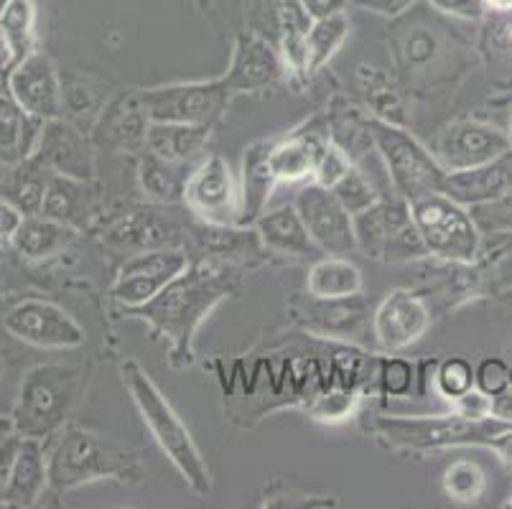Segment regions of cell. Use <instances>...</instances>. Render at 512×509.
<instances>
[{
  "instance_id": "cell-1",
  "label": "cell",
  "mask_w": 512,
  "mask_h": 509,
  "mask_svg": "<svg viewBox=\"0 0 512 509\" xmlns=\"http://www.w3.org/2000/svg\"><path fill=\"white\" fill-rule=\"evenodd\" d=\"M240 293V270L235 263L214 255L192 260L164 291L141 308H130L128 316L151 326L156 336L169 344V359L176 370L194 364V339L214 308L225 298Z\"/></svg>"
},
{
  "instance_id": "cell-2",
  "label": "cell",
  "mask_w": 512,
  "mask_h": 509,
  "mask_svg": "<svg viewBox=\"0 0 512 509\" xmlns=\"http://www.w3.org/2000/svg\"><path fill=\"white\" fill-rule=\"evenodd\" d=\"M115 479L141 484L146 479L143 454L136 446L113 436L67 426L49 448V489L54 494L72 492L85 484Z\"/></svg>"
},
{
  "instance_id": "cell-3",
  "label": "cell",
  "mask_w": 512,
  "mask_h": 509,
  "mask_svg": "<svg viewBox=\"0 0 512 509\" xmlns=\"http://www.w3.org/2000/svg\"><path fill=\"white\" fill-rule=\"evenodd\" d=\"M120 377H123L125 390L141 413L148 433L164 451L166 459L174 464V469L179 471V476L189 484L194 494L209 497L212 494V471H209L192 431L186 428L184 418L176 413L169 398L158 390L156 382L136 359H125L120 364Z\"/></svg>"
},
{
  "instance_id": "cell-4",
  "label": "cell",
  "mask_w": 512,
  "mask_h": 509,
  "mask_svg": "<svg viewBox=\"0 0 512 509\" xmlns=\"http://www.w3.org/2000/svg\"><path fill=\"white\" fill-rule=\"evenodd\" d=\"M85 392V375L74 364H36L18 385L11 420L23 438L49 441L67 428Z\"/></svg>"
},
{
  "instance_id": "cell-5",
  "label": "cell",
  "mask_w": 512,
  "mask_h": 509,
  "mask_svg": "<svg viewBox=\"0 0 512 509\" xmlns=\"http://www.w3.org/2000/svg\"><path fill=\"white\" fill-rule=\"evenodd\" d=\"M512 423L495 418H464L459 413L451 415H390V418L372 420V433L393 451H444L459 446L490 448L492 441Z\"/></svg>"
},
{
  "instance_id": "cell-6",
  "label": "cell",
  "mask_w": 512,
  "mask_h": 509,
  "mask_svg": "<svg viewBox=\"0 0 512 509\" xmlns=\"http://www.w3.org/2000/svg\"><path fill=\"white\" fill-rule=\"evenodd\" d=\"M367 130H370L372 146L383 161L385 174H388L395 194L403 196L406 202H416L421 196L444 191L449 171L441 166L434 151H428L416 135L380 118L367 120Z\"/></svg>"
},
{
  "instance_id": "cell-7",
  "label": "cell",
  "mask_w": 512,
  "mask_h": 509,
  "mask_svg": "<svg viewBox=\"0 0 512 509\" xmlns=\"http://www.w3.org/2000/svg\"><path fill=\"white\" fill-rule=\"evenodd\" d=\"M411 217L428 255L459 265H472L482 255V232L472 212L444 191L411 202Z\"/></svg>"
},
{
  "instance_id": "cell-8",
  "label": "cell",
  "mask_w": 512,
  "mask_h": 509,
  "mask_svg": "<svg viewBox=\"0 0 512 509\" xmlns=\"http://www.w3.org/2000/svg\"><path fill=\"white\" fill-rule=\"evenodd\" d=\"M181 202L202 224L212 227H242L245 209H242L240 176L232 171L230 161L217 153L199 161L186 176Z\"/></svg>"
},
{
  "instance_id": "cell-9",
  "label": "cell",
  "mask_w": 512,
  "mask_h": 509,
  "mask_svg": "<svg viewBox=\"0 0 512 509\" xmlns=\"http://www.w3.org/2000/svg\"><path fill=\"white\" fill-rule=\"evenodd\" d=\"M232 92L222 77L202 82H174L141 90L143 107L151 123L212 125L222 120L232 100Z\"/></svg>"
},
{
  "instance_id": "cell-10",
  "label": "cell",
  "mask_w": 512,
  "mask_h": 509,
  "mask_svg": "<svg viewBox=\"0 0 512 509\" xmlns=\"http://www.w3.org/2000/svg\"><path fill=\"white\" fill-rule=\"evenodd\" d=\"M192 258L184 250L176 247H153L130 255L118 270V278L113 283V298L130 311L141 308L169 286L176 275L189 268Z\"/></svg>"
},
{
  "instance_id": "cell-11",
  "label": "cell",
  "mask_w": 512,
  "mask_h": 509,
  "mask_svg": "<svg viewBox=\"0 0 512 509\" xmlns=\"http://www.w3.org/2000/svg\"><path fill=\"white\" fill-rule=\"evenodd\" d=\"M3 329L23 344L39 349H77L85 344V329L69 311L44 298H26L3 316Z\"/></svg>"
},
{
  "instance_id": "cell-12",
  "label": "cell",
  "mask_w": 512,
  "mask_h": 509,
  "mask_svg": "<svg viewBox=\"0 0 512 509\" xmlns=\"http://www.w3.org/2000/svg\"><path fill=\"white\" fill-rule=\"evenodd\" d=\"M296 209L304 219L311 240L324 255H352L357 252L355 217L342 207L332 189L319 184H306L296 194Z\"/></svg>"
},
{
  "instance_id": "cell-13",
  "label": "cell",
  "mask_w": 512,
  "mask_h": 509,
  "mask_svg": "<svg viewBox=\"0 0 512 509\" xmlns=\"http://www.w3.org/2000/svg\"><path fill=\"white\" fill-rule=\"evenodd\" d=\"M512 151L510 135L479 120H459L446 125L434 143V156L446 171H467Z\"/></svg>"
},
{
  "instance_id": "cell-14",
  "label": "cell",
  "mask_w": 512,
  "mask_h": 509,
  "mask_svg": "<svg viewBox=\"0 0 512 509\" xmlns=\"http://www.w3.org/2000/svg\"><path fill=\"white\" fill-rule=\"evenodd\" d=\"M286 74L281 51L273 49L271 41L258 34H237L232 46L230 64L222 74V82L232 95H255L273 90Z\"/></svg>"
},
{
  "instance_id": "cell-15",
  "label": "cell",
  "mask_w": 512,
  "mask_h": 509,
  "mask_svg": "<svg viewBox=\"0 0 512 509\" xmlns=\"http://www.w3.org/2000/svg\"><path fill=\"white\" fill-rule=\"evenodd\" d=\"M148 118L141 90L120 92L102 107L100 118L92 125L90 138L95 148L107 153H143L148 138Z\"/></svg>"
},
{
  "instance_id": "cell-16",
  "label": "cell",
  "mask_w": 512,
  "mask_h": 509,
  "mask_svg": "<svg viewBox=\"0 0 512 509\" xmlns=\"http://www.w3.org/2000/svg\"><path fill=\"white\" fill-rule=\"evenodd\" d=\"M8 95L41 120L62 118V74L44 51H31L8 74Z\"/></svg>"
},
{
  "instance_id": "cell-17",
  "label": "cell",
  "mask_w": 512,
  "mask_h": 509,
  "mask_svg": "<svg viewBox=\"0 0 512 509\" xmlns=\"http://www.w3.org/2000/svg\"><path fill=\"white\" fill-rule=\"evenodd\" d=\"M431 326V314L423 298L406 288H395L372 314V336L383 352H403L416 344Z\"/></svg>"
},
{
  "instance_id": "cell-18",
  "label": "cell",
  "mask_w": 512,
  "mask_h": 509,
  "mask_svg": "<svg viewBox=\"0 0 512 509\" xmlns=\"http://www.w3.org/2000/svg\"><path fill=\"white\" fill-rule=\"evenodd\" d=\"M34 156L51 174L95 179V143L90 135H85V130H79L64 118L46 120Z\"/></svg>"
},
{
  "instance_id": "cell-19",
  "label": "cell",
  "mask_w": 512,
  "mask_h": 509,
  "mask_svg": "<svg viewBox=\"0 0 512 509\" xmlns=\"http://www.w3.org/2000/svg\"><path fill=\"white\" fill-rule=\"evenodd\" d=\"M102 209V189L95 179L51 174L41 214L82 232L97 222Z\"/></svg>"
},
{
  "instance_id": "cell-20",
  "label": "cell",
  "mask_w": 512,
  "mask_h": 509,
  "mask_svg": "<svg viewBox=\"0 0 512 509\" xmlns=\"http://www.w3.org/2000/svg\"><path fill=\"white\" fill-rule=\"evenodd\" d=\"M411 222V202H406L395 191L380 196L370 209L355 214L357 250H362L372 260H388L393 242Z\"/></svg>"
},
{
  "instance_id": "cell-21",
  "label": "cell",
  "mask_w": 512,
  "mask_h": 509,
  "mask_svg": "<svg viewBox=\"0 0 512 509\" xmlns=\"http://www.w3.org/2000/svg\"><path fill=\"white\" fill-rule=\"evenodd\" d=\"M327 140L329 133L324 128H316V123L273 138L268 161H271V171L278 184H299V181L314 179L316 161H319L321 148L327 146Z\"/></svg>"
},
{
  "instance_id": "cell-22",
  "label": "cell",
  "mask_w": 512,
  "mask_h": 509,
  "mask_svg": "<svg viewBox=\"0 0 512 509\" xmlns=\"http://www.w3.org/2000/svg\"><path fill=\"white\" fill-rule=\"evenodd\" d=\"M46 492H49V446L36 438H23L6 489L0 494V504L29 509L36 507Z\"/></svg>"
},
{
  "instance_id": "cell-23",
  "label": "cell",
  "mask_w": 512,
  "mask_h": 509,
  "mask_svg": "<svg viewBox=\"0 0 512 509\" xmlns=\"http://www.w3.org/2000/svg\"><path fill=\"white\" fill-rule=\"evenodd\" d=\"M253 230L258 232L260 242L265 250L278 252L293 260H319L324 252L316 247L306 230L304 219H301L296 204H283L278 209H265L253 222Z\"/></svg>"
},
{
  "instance_id": "cell-24",
  "label": "cell",
  "mask_w": 512,
  "mask_h": 509,
  "mask_svg": "<svg viewBox=\"0 0 512 509\" xmlns=\"http://www.w3.org/2000/svg\"><path fill=\"white\" fill-rule=\"evenodd\" d=\"M512 186V151L495 158L490 163H482L467 171H451L446 174L444 194L456 199L464 207L490 202L495 196L505 194Z\"/></svg>"
},
{
  "instance_id": "cell-25",
  "label": "cell",
  "mask_w": 512,
  "mask_h": 509,
  "mask_svg": "<svg viewBox=\"0 0 512 509\" xmlns=\"http://www.w3.org/2000/svg\"><path fill=\"white\" fill-rule=\"evenodd\" d=\"M301 316L306 319L309 329L319 334L339 336V339H355L365 331L367 314L362 293L349 298H316L309 296V303L301 306Z\"/></svg>"
},
{
  "instance_id": "cell-26",
  "label": "cell",
  "mask_w": 512,
  "mask_h": 509,
  "mask_svg": "<svg viewBox=\"0 0 512 509\" xmlns=\"http://www.w3.org/2000/svg\"><path fill=\"white\" fill-rule=\"evenodd\" d=\"M44 123L23 110L11 95H0V163L11 166L34 156Z\"/></svg>"
},
{
  "instance_id": "cell-27",
  "label": "cell",
  "mask_w": 512,
  "mask_h": 509,
  "mask_svg": "<svg viewBox=\"0 0 512 509\" xmlns=\"http://www.w3.org/2000/svg\"><path fill=\"white\" fill-rule=\"evenodd\" d=\"M74 240H77V230L44 214H31V217H23L21 227L11 237V245L21 258L41 263L54 255H62L67 247L74 245Z\"/></svg>"
},
{
  "instance_id": "cell-28",
  "label": "cell",
  "mask_w": 512,
  "mask_h": 509,
  "mask_svg": "<svg viewBox=\"0 0 512 509\" xmlns=\"http://www.w3.org/2000/svg\"><path fill=\"white\" fill-rule=\"evenodd\" d=\"M8 174L0 176V196L11 202L23 217L41 214L44 207V194L49 186L51 171L36 156L23 158V161L11 163Z\"/></svg>"
},
{
  "instance_id": "cell-29",
  "label": "cell",
  "mask_w": 512,
  "mask_h": 509,
  "mask_svg": "<svg viewBox=\"0 0 512 509\" xmlns=\"http://www.w3.org/2000/svg\"><path fill=\"white\" fill-rule=\"evenodd\" d=\"M273 138L258 140L250 148H245V156H242V174H240V186H242V209H245V224H253L260 214L268 209V199L273 194V186L278 184L276 176L271 171V161H268V153H271Z\"/></svg>"
},
{
  "instance_id": "cell-30",
  "label": "cell",
  "mask_w": 512,
  "mask_h": 509,
  "mask_svg": "<svg viewBox=\"0 0 512 509\" xmlns=\"http://www.w3.org/2000/svg\"><path fill=\"white\" fill-rule=\"evenodd\" d=\"M212 125L189 123H151L148 125L146 151L174 163H189L204 151Z\"/></svg>"
},
{
  "instance_id": "cell-31",
  "label": "cell",
  "mask_w": 512,
  "mask_h": 509,
  "mask_svg": "<svg viewBox=\"0 0 512 509\" xmlns=\"http://www.w3.org/2000/svg\"><path fill=\"white\" fill-rule=\"evenodd\" d=\"M306 291L316 298H349L362 293V273L344 255H327L311 263Z\"/></svg>"
},
{
  "instance_id": "cell-32",
  "label": "cell",
  "mask_w": 512,
  "mask_h": 509,
  "mask_svg": "<svg viewBox=\"0 0 512 509\" xmlns=\"http://www.w3.org/2000/svg\"><path fill=\"white\" fill-rule=\"evenodd\" d=\"M184 163L166 161V158L156 156L151 151H143L141 161H138V186H141L143 196L148 202L156 204H174L181 202L184 196Z\"/></svg>"
},
{
  "instance_id": "cell-33",
  "label": "cell",
  "mask_w": 512,
  "mask_h": 509,
  "mask_svg": "<svg viewBox=\"0 0 512 509\" xmlns=\"http://www.w3.org/2000/svg\"><path fill=\"white\" fill-rule=\"evenodd\" d=\"M100 92L102 87L90 77H77V74L62 77V118L90 133L107 102V97L102 100Z\"/></svg>"
},
{
  "instance_id": "cell-34",
  "label": "cell",
  "mask_w": 512,
  "mask_h": 509,
  "mask_svg": "<svg viewBox=\"0 0 512 509\" xmlns=\"http://www.w3.org/2000/svg\"><path fill=\"white\" fill-rule=\"evenodd\" d=\"M34 26L36 11L31 0H6L0 11V39L6 44L11 67L34 51Z\"/></svg>"
},
{
  "instance_id": "cell-35",
  "label": "cell",
  "mask_w": 512,
  "mask_h": 509,
  "mask_svg": "<svg viewBox=\"0 0 512 509\" xmlns=\"http://www.w3.org/2000/svg\"><path fill=\"white\" fill-rule=\"evenodd\" d=\"M352 23L344 13L337 16L311 21L306 28V54H309V74H316L321 67H327L339 49L347 41Z\"/></svg>"
},
{
  "instance_id": "cell-36",
  "label": "cell",
  "mask_w": 512,
  "mask_h": 509,
  "mask_svg": "<svg viewBox=\"0 0 512 509\" xmlns=\"http://www.w3.org/2000/svg\"><path fill=\"white\" fill-rule=\"evenodd\" d=\"M332 194L337 196L339 202H342V207L347 209L352 217L365 212V209H370L380 196H385L383 189L377 186V181L367 174L360 163H352V168H349L347 174L332 186Z\"/></svg>"
},
{
  "instance_id": "cell-37",
  "label": "cell",
  "mask_w": 512,
  "mask_h": 509,
  "mask_svg": "<svg viewBox=\"0 0 512 509\" xmlns=\"http://www.w3.org/2000/svg\"><path fill=\"white\" fill-rule=\"evenodd\" d=\"M441 487H444L446 497L454 502L474 504L482 499L484 489H487V474L477 461H454L444 471Z\"/></svg>"
},
{
  "instance_id": "cell-38",
  "label": "cell",
  "mask_w": 512,
  "mask_h": 509,
  "mask_svg": "<svg viewBox=\"0 0 512 509\" xmlns=\"http://www.w3.org/2000/svg\"><path fill=\"white\" fill-rule=\"evenodd\" d=\"M477 382H474V367L467 357H446L444 362H439V370H436V390H439L441 398L451 400L462 398L469 390H474Z\"/></svg>"
},
{
  "instance_id": "cell-39",
  "label": "cell",
  "mask_w": 512,
  "mask_h": 509,
  "mask_svg": "<svg viewBox=\"0 0 512 509\" xmlns=\"http://www.w3.org/2000/svg\"><path fill=\"white\" fill-rule=\"evenodd\" d=\"M469 212H472L482 235H507V232H512V186L505 194L490 199V202L469 207Z\"/></svg>"
},
{
  "instance_id": "cell-40",
  "label": "cell",
  "mask_w": 512,
  "mask_h": 509,
  "mask_svg": "<svg viewBox=\"0 0 512 509\" xmlns=\"http://www.w3.org/2000/svg\"><path fill=\"white\" fill-rule=\"evenodd\" d=\"M352 156H349L347 151H344L339 143H334L332 138L327 140V146L321 148L319 153V161H316V168H314V184L319 186H327V189H332L334 184H337L339 179H342L344 174H347L349 168H352Z\"/></svg>"
},
{
  "instance_id": "cell-41",
  "label": "cell",
  "mask_w": 512,
  "mask_h": 509,
  "mask_svg": "<svg viewBox=\"0 0 512 509\" xmlns=\"http://www.w3.org/2000/svg\"><path fill=\"white\" fill-rule=\"evenodd\" d=\"M474 382H477V390L495 398V395L510 387V364L500 357L482 359L477 370H474Z\"/></svg>"
},
{
  "instance_id": "cell-42",
  "label": "cell",
  "mask_w": 512,
  "mask_h": 509,
  "mask_svg": "<svg viewBox=\"0 0 512 509\" xmlns=\"http://www.w3.org/2000/svg\"><path fill=\"white\" fill-rule=\"evenodd\" d=\"M383 390L390 398H406L413 390V364L408 359L390 357L383 362Z\"/></svg>"
},
{
  "instance_id": "cell-43",
  "label": "cell",
  "mask_w": 512,
  "mask_h": 509,
  "mask_svg": "<svg viewBox=\"0 0 512 509\" xmlns=\"http://www.w3.org/2000/svg\"><path fill=\"white\" fill-rule=\"evenodd\" d=\"M490 258L492 270H495V280L500 291L512 288V232L507 235H492V250Z\"/></svg>"
},
{
  "instance_id": "cell-44",
  "label": "cell",
  "mask_w": 512,
  "mask_h": 509,
  "mask_svg": "<svg viewBox=\"0 0 512 509\" xmlns=\"http://www.w3.org/2000/svg\"><path fill=\"white\" fill-rule=\"evenodd\" d=\"M352 405H355L352 392H332V395H324V398L316 400L311 415L316 420H342L352 413Z\"/></svg>"
},
{
  "instance_id": "cell-45",
  "label": "cell",
  "mask_w": 512,
  "mask_h": 509,
  "mask_svg": "<svg viewBox=\"0 0 512 509\" xmlns=\"http://www.w3.org/2000/svg\"><path fill=\"white\" fill-rule=\"evenodd\" d=\"M428 6H434L446 16L462 18V21H479L487 13L484 0H428Z\"/></svg>"
},
{
  "instance_id": "cell-46",
  "label": "cell",
  "mask_w": 512,
  "mask_h": 509,
  "mask_svg": "<svg viewBox=\"0 0 512 509\" xmlns=\"http://www.w3.org/2000/svg\"><path fill=\"white\" fill-rule=\"evenodd\" d=\"M451 408H454V413L464 415V418H490L492 398L474 387V390H469L462 398L451 400Z\"/></svg>"
},
{
  "instance_id": "cell-47",
  "label": "cell",
  "mask_w": 512,
  "mask_h": 509,
  "mask_svg": "<svg viewBox=\"0 0 512 509\" xmlns=\"http://www.w3.org/2000/svg\"><path fill=\"white\" fill-rule=\"evenodd\" d=\"M418 0H352V6L362 8L367 13H377V16L395 18L400 13H406L408 8L416 6Z\"/></svg>"
},
{
  "instance_id": "cell-48",
  "label": "cell",
  "mask_w": 512,
  "mask_h": 509,
  "mask_svg": "<svg viewBox=\"0 0 512 509\" xmlns=\"http://www.w3.org/2000/svg\"><path fill=\"white\" fill-rule=\"evenodd\" d=\"M21 441L23 436H18V433H11V436H6L0 441V494H3V489H6L8 484V476H11L13 461H16Z\"/></svg>"
},
{
  "instance_id": "cell-49",
  "label": "cell",
  "mask_w": 512,
  "mask_h": 509,
  "mask_svg": "<svg viewBox=\"0 0 512 509\" xmlns=\"http://www.w3.org/2000/svg\"><path fill=\"white\" fill-rule=\"evenodd\" d=\"M299 3L311 21H319V18H329V16H337V13H344V8H347L352 0H299Z\"/></svg>"
},
{
  "instance_id": "cell-50",
  "label": "cell",
  "mask_w": 512,
  "mask_h": 509,
  "mask_svg": "<svg viewBox=\"0 0 512 509\" xmlns=\"http://www.w3.org/2000/svg\"><path fill=\"white\" fill-rule=\"evenodd\" d=\"M21 222H23V214L18 212L11 202H6V199L0 196V240L11 242V237L16 235Z\"/></svg>"
},
{
  "instance_id": "cell-51",
  "label": "cell",
  "mask_w": 512,
  "mask_h": 509,
  "mask_svg": "<svg viewBox=\"0 0 512 509\" xmlns=\"http://www.w3.org/2000/svg\"><path fill=\"white\" fill-rule=\"evenodd\" d=\"M490 451L502 461V466H505V469L512 471V426L505 428V431H502L500 436L492 441Z\"/></svg>"
},
{
  "instance_id": "cell-52",
  "label": "cell",
  "mask_w": 512,
  "mask_h": 509,
  "mask_svg": "<svg viewBox=\"0 0 512 509\" xmlns=\"http://www.w3.org/2000/svg\"><path fill=\"white\" fill-rule=\"evenodd\" d=\"M492 415L505 420V423H512V387L492 398Z\"/></svg>"
},
{
  "instance_id": "cell-53",
  "label": "cell",
  "mask_w": 512,
  "mask_h": 509,
  "mask_svg": "<svg viewBox=\"0 0 512 509\" xmlns=\"http://www.w3.org/2000/svg\"><path fill=\"white\" fill-rule=\"evenodd\" d=\"M487 11L495 13H512V0H484Z\"/></svg>"
},
{
  "instance_id": "cell-54",
  "label": "cell",
  "mask_w": 512,
  "mask_h": 509,
  "mask_svg": "<svg viewBox=\"0 0 512 509\" xmlns=\"http://www.w3.org/2000/svg\"><path fill=\"white\" fill-rule=\"evenodd\" d=\"M11 433H16L13 431L11 415H0V441H3L6 436H11Z\"/></svg>"
},
{
  "instance_id": "cell-55",
  "label": "cell",
  "mask_w": 512,
  "mask_h": 509,
  "mask_svg": "<svg viewBox=\"0 0 512 509\" xmlns=\"http://www.w3.org/2000/svg\"><path fill=\"white\" fill-rule=\"evenodd\" d=\"M507 135H510V143H512V118H510V130H507Z\"/></svg>"
},
{
  "instance_id": "cell-56",
  "label": "cell",
  "mask_w": 512,
  "mask_h": 509,
  "mask_svg": "<svg viewBox=\"0 0 512 509\" xmlns=\"http://www.w3.org/2000/svg\"><path fill=\"white\" fill-rule=\"evenodd\" d=\"M0 377H3V359H0Z\"/></svg>"
},
{
  "instance_id": "cell-57",
  "label": "cell",
  "mask_w": 512,
  "mask_h": 509,
  "mask_svg": "<svg viewBox=\"0 0 512 509\" xmlns=\"http://www.w3.org/2000/svg\"><path fill=\"white\" fill-rule=\"evenodd\" d=\"M505 507H512V494H510V502H505Z\"/></svg>"
},
{
  "instance_id": "cell-58",
  "label": "cell",
  "mask_w": 512,
  "mask_h": 509,
  "mask_svg": "<svg viewBox=\"0 0 512 509\" xmlns=\"http://www.w3.org/2000/svg\"><path fill=\"white\" fill-rule=\"evenodd\" d=\"M510 387H512V367H510Z\"/></svg>"
},
{
  "instance_id": "cell-59",
  "label": "cell",
  "mask_w": 512,
  "mask_h": 509,
  "mask_svg": "<svg viewBox=\"0 0 512 509\" xmlns=\"http://www.w3.org/2000/svg\"><path fill=\"white\" fill-rule=\"evenodd\" d=\"M510 36H512V26H510Z\"/></svg>"
}]
</instances>
